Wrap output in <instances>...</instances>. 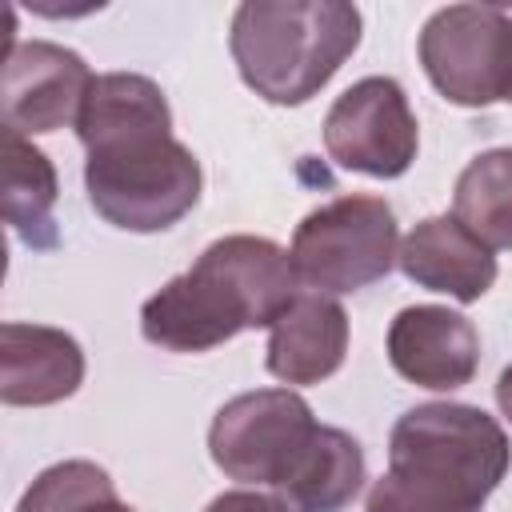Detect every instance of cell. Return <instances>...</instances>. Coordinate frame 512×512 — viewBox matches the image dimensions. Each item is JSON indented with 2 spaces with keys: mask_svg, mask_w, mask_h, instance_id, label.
<instances>
[{
  "mask_svg": "<svg viewBox=\"0 0 512 512\" xmlns=\"http://www.w3.org/2000/svg\"><path fill=\"white\" fill-rule=\"evenodd\" d=\"M84 384V348L64 328L8 320L0 328V400L8 408H44Z\"/></svg>",
  "mask_w": 512,
  "mask_h": 512,
  "instance_id": "11",
  "label": "cell"
},
{
  "mask_svg": "<svg viewBox=\"0 0 512 512\" xmlns=\"http://www.w3.org/2000/svg\"><path fill=\"white\" fill-rule=\"evenodd\" d=\"M496 404H500V412L512 420V364L500 372V380H496Z\"/></svg>",
  "mask_w": 512,
  "mask_h": 512,
  "instance_id": "19",
  "label": "cell"
},
{
  "mask_svg": "<svg viewBox=\"0 0 512 512\" xmlns=\"http://www.w3.org/2000/svg\"><path fill=\"white\" fill-rule=\"evenodd\" d=\"M508 100H512V96H508Z\"/></svg>",
  "mask_w": 512,
  "mask_h": 512,
  "instance_id": "21",
  "label": "cell"
},
{
  "mask_svg": "<svg viewBox=\"0 0 512 512\" xmlns=\"http://www.w3.org/2000/svg\"><path fill=\"white\" fill-rule=\"evenodd\" d=\"M364 488V448L352 432L320 424L300 472L276 492L288 512H344Z\"/></svg>",
  "mask_w": 512,
  "mask_h": 512,
  "instance_id": "15",
  "label": "cell"
},
{
  "mask_svg": "<svg viewBox=\"0 0 512 512\" xmlns=\"http://www.w3.org/2000/svg\"><path fill=\"white\" fill-rule=\"evenodd\" d=\"M452 216L484 248H512V148H488L464 164Z\"/></svg>",
  "mask_w": 512,
  "mask_h": 512,
  "instance_id": "16",
  "label": "cell"
},
{
  "mask_svg": "<svg viewBox=\"0 0 512 512\" xmlns=\"http://www.w3.org/2000/svg\"><path fill=\"white\" fill-rule=\"evenodd\" d=\"M0 160H4V220L32 252H52L60 244L56 232V196L60 180L52 160L20 132H0Z\"/></svg>",
  "mask_w": 512,
  "mask_h": 512,
  "instance_id": "14",
  "label": "cell"
},
{
  "mask_svg": "<svg viewBox=\"0 0 512 512\" xmlns=\"http://www.w3.org/2000/svg\"><path fill=\"white\" fill-rule=\"evenodd\" d=\"M388 360L408 384L452 392L464 388L480 368V332L464 312L444 304H412L388 324Z\"/></svg>",
  "mask_w": 512,
  "mask_h": 512,
  "instance_id": "10",
  "label": "cell"
},
{
  "mask_svg": "<svg viewBox=\"0 0 512 512\" xmlns=\"http://www.w3.org/2000/svg\"><path fill=\"white\" fill-rule=\"evenodd\" d=\"M84 192L96 216L124 232H164L200 200V160L172 136V108L156 80L104 72L76 116Z\"/></svg>",
  "mask_w": 512,
  "mask_h": 512,
  "instance_id": "1",
  "label": "cell"
},
{
  "mask_svg": "<svg viewBox=\"0 0 512 512\" xmlns=\"http://www.w3.org/2000/svg\"><path fill=\"white\" fill-rule=\"evenodd\" d=\"M104 500H116V484L100 464L60 460L28 484L16 512H88Z\"/></svg>",
  "mask_w": 512,
  "mask_h": 512,
  "instance_id": "17",
  "label": "cell"
},
{
  "mask_svg": "<svg viewBox=\"0 0 512 512\" xmlns=\"http://www.w3.org/2000/svg\"><path fill=\"white\" fill-rule=\"evenodd\" d=\"M420 64L432 88L460 108L512 96V16L496 4H448L420 28Z\"/></svg>",
  "mask_w": 512,
  "mask_h": 512,
  "instance_id": "7",
  "label": "cell"
},
{
  "mask_svg": "<svg viewBox=\"0 0 512 512\" xmlns=\"http://www.w3.org/2000/svg\"><path fill=\"white\" fill-rule=\"evenodd\" d=\"M288 256L304 288L324 296L360 292L384 280L400 256L396 212L384 196H336L296 224Z\"/></svg>",
  "mask_w": 512,
  "mask_h": 512,
  "instance_id": "5",
  "label": "cell"
},
{
  "mask_svg": "<svg viewBox=\"0 0 512 512\" xmlns=\"http://www.w3.org/2000/svg\"><path fill=\"white\" fill-rule=\"evenodd\" d=\"M324 148L348 172L376 180L404 176L420 148V124L404 88L392 76H364L344 88L324 116Z\"/></svg>",
  "mask_w": 512,
  "mask_h": 512,
  "instance_id": "8",
  "label": "cell"
},
{
  "mask_svg": "<svg viewBox=\"0 0 512 512\" xmlns=\"http://www.w3.org/2000/svg\"><path fill=\"white\" fill-rule=\"evenodd\" d=\"M360 28V8L344 0H248L232 12L228 48L260 100L296 108L340 72Z\"/></svg>",
  "mask_w": 512,
  "mask_h": 512,
  "instance_id": "4",
  "label": "cell"
},
{
  "mask_svg": "<svg viewBox=\"0 0 512 512\" xmlns=\"http://www.w3.org/2000/svg\"><path fill=\"white\" fill-rule=\"evenodd\" d=\"M88 512H136V508H128V504L116 496V500H104V504H96V508H88Z\"/></svg>",
  "mask_w": 512,
  "mask_h": 512,
  "instance_id": "20",
  "label": "cell"
},
{
  "mask_svg": "<svg viewBox=\"0 0 512 512\" xmlns=\"http://www.w3.org/2000/svg\"><path fill=\"white\" fill-rule=\"evenodd\" d=\"M264 364L284 384L328 380L348 352V312L324 292H300L296 304L272 324Z\"/></svg>",
  "mask_w": 512,
  "mask_h": 512,
  "instance_id": "13",
  "label": "cell"
},
{
  "mask_svg": "<svg viewBox=\"0 0 512 512\" xmlns=\"http://www.w3.org/2000/svg\"><path fill=\"white\" fill-rule=\"evenodd\" d=\"M400 272L428 292H444L460 304L480 300L496 284V256L456 216L420 220L396 256Z\"/></svg>",
  "mask_w": 512,
  "mask_h": 512,
  "instance_id": "12",
  "label": "cell"
},
{
  "mask_svg": "<svg viewBox=\"0 0 512 512\" xmlns=\"http://www.w3.org/2000/svg\"><path fill=\"white\" fill-rule=\"evenodd\" d=\"M92 68L80 52L52 40H24L4 52L0 120L20 136H44L76 124L92 88Z\"/></svg>",
  "mask_w": 512,
  "mask_h": 512,
  "instance_id": "9",
  "label": "cell"
},
{
  "mask_svg": "<svg viewBox=\"0 0 512 512\" xmlns=\"http://www.w3.org/2000/svg\"><path fill=\"white\" fill-rule=\"evenodd\" d=\"M512 464L496 416L476 404L432 400L408 408L388 436V472L364 512H484Z\"/></svg>",
  "mask_w": 512,
  "mask_h": 512,
  "instance_id": "3",
  "label": "cell"
},
{
  "mask_svg": "<svg viewBox=\"0 0 512 512\" xmlns=\"http://www.w3.org/2000/svg\"><path fill=\"white\" fill-rule=\"evenodd\" d=\"M204 512H288V504L280 496H264L256 488H232V492H220Z\"/></svg>",
  "mask_w": 512,
  "mask_h": 512,
  "instance_id": "18",
  "label": "cell"
},
{
  "mask_svg": "<svg viewBox=\"0 0 512 512\" xmlns=\"http://www.w3.org/2000/svg\"><path fill=\"white\" fill-rule=\"evenodd\" d=\"M320 424L292 388H256L232 396L208 428L212 464L240 484L284 488L308 460Z\"/></svg>",
  "mask_w": 512,
  "mask_h": 512,
  "instance_id": "6",
  "label": "cell"
},
{
  "mask_svg": "<svg viewBox=\"0 0 512 512\" xmlns=\"http://www.w3.org/2000/svg\"><path fill=\"white\" fill-rule=\"evenodd\" d=\"M300 296L292 256L268 236H220L140 308V332L164 352H208L248 328H272Z\"/></svg>",
  "mask_w": 512,
  "mask_h": 512,
  "instance_id": "2",
  "label": "cell"
}]
</instances>
